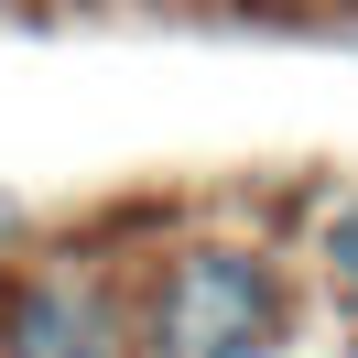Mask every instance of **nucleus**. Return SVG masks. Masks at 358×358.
Listing matches in <instances>:
<instances>
[{"label":"nucleus","instance_id":"obj_3","mask_svg":"<svg viewBox=\"0 0 358 358\" xmlns=\"http://www.w3.org/2000/svg\"><path fill=\"white\" fill-rule=\"evenodd\" d=\"M315 271H326V293L358 315V196L326 206V228H315Z\"/></svg>","mask_w":358,"mask_h":358},{"label":"nucleus","instance_id":"obj_4","mask_svg":"<svg viewBox=\"0 0 358 358\" xmlns=\"http://www.w3.org/2000/svg\"><path fill=\"white\" fill-rule=\"evenodd\" d=\"M348 358H358V348H348Z\"/></svg>","mask_w":358,"mask_h":358},{"label":"nucleus","instance_id":"obj_2","mask_svg":"<svg viewBox=\"0 0 358 358\" xmlns=\"http://www.w3.org/2000/svg\"><path fill=\"white\" fill-rule=\"evenodd\" d=\"M11 358H131V326H120V304L98 282H76V271H44V282L11 304V336H0Z\"/></svg>","mask_w":358,"mask_h":358},{"label":"nucleus","instance_id":"obj_1","mask_svg":"<svg viewBox=\"0 0 358 358\" xmlns=\"http://www.w3.org/2000/svg\"><path fill=\"white\" fill-rule=\"evenodd\" d=\"M293 336V282L271 250L196 239L163 261L152 315H141V358H271Z\"/></svg>","mask_w":358,"mask_h":358}]
</instances>
